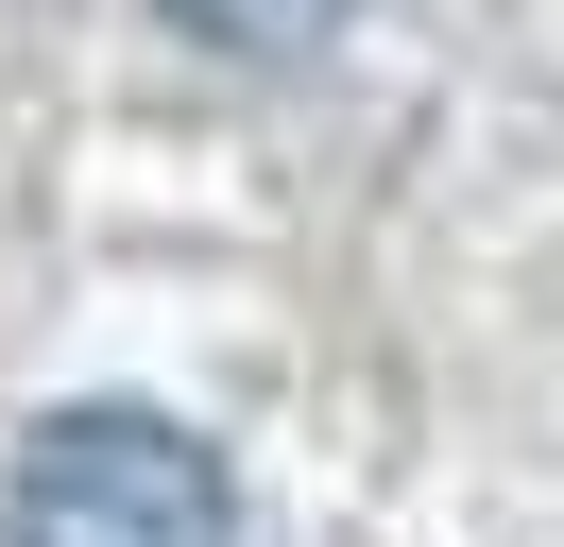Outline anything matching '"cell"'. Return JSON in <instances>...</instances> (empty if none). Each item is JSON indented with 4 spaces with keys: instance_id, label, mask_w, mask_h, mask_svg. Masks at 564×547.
Returning a JSON list of instances; mask_svg holds the SVG:
<instances>
[{
    "instance_id": "obj_1",
    "label": "cell",
    "mask_w": 564,
    "mask_h": 547,
    "mask_svg": "<svg viewBox=\"0 0 564 547\" xmlns=\"http://www.w3.org/2000/svg\"><path fill=\"white\" fill-rule=\"evenodd\" d=\"M0 547H240V479L172 410H52L0 479Z\"/></svg>"
},
{
    "instance_id": "obj_2",
    "label": "cell",
    "mask_w": 564,
    "mask_h": 547,
    "mask_svg": "<svg viewBox=\"0 0 564 547\" xmlns=\"http://www.w3.org/2000/svg\"><path fill=\"white\" fill-rule=\"evenodd\" d=\"M154 18H172V34H206V52H308L343 0H154Z\"/></svg>"
}]
</instances>
